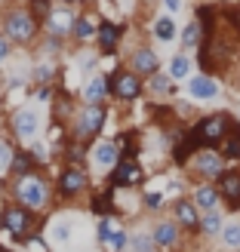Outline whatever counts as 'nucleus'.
<instances>
[{"instance_id": "20e7f679", "label": "nucleus", "mask_w": 240, "mask_h": 252, "mask_svg": "<svg viewBox=\"0 0 240 252\" xmlns=\"http://www.w3.org/2000/svg\"><path fill=\"white\" fill-rule=\"evenodd\" d=\"M105 120H108L105 105H83L77 111V117H74V138L83 145L99 142V132H102Z\"/></svg>"}, {"instance_id": "4468645a", "label": "nucleus", "mask_w": 240, "mask_h": 252, "mask_svg": "<svg viewBox=\"0 0 240 252\" xmlns=\"http://www.w3.org/2000/svg\"><path fill=\"white\" fill-rule=\"evenodd\" d=\"M40 129V111L37 108H19L12 114V132L19 138H34Z\"/></svg>"}, {"instance_id": "f8f14e48", "label": "nucleus", "mask_w": 240, "mask_h": 252, "mask_svg": "<svg viewBox=\"0 0 240 252\" xmlns=\"http://www.w3.org/2000/svg\"><path fill=\"white\" fill-rule=\"evenodd\" d=\"M172 221L179 224L182 231L197 234L200 231V209L194 206V200H188V197L175 200V203H172Z\"/></svg>"}, {"instance_id": "c85d7f7f", "label": "nucleus", "mask_w": 240, "mask_h": 252, "mask_svg": "<svg viewBox=\"0 0 240 252\" xmlns=\"http://www.w3.org/2000/svg\"><path fill=\"white\" fill-rule=\"evenodd\" d=\"M219 154L225 160H240V123L234 126V129L222 138V145H219Z\"/></svg>"}, {"instance_id": "f704fd0d", "label": "nucleus", "mask_w": 240, "mask_h": 252, "mask_svg": "<svg viewBox=\"0 0 240 252\" xmlns=\"http://www.w3.org/2000/svg\"><path fill=\"white\" fill-rule=\"evenodd\" d=\"M71 234H74L71 221H59V224H53V240H56V243H68Z\"/></svg>"}, {"instance_id": "37998d69", "label": "nucleus", "mask_w": 240, "mask_h": 252, "mask_svg": "<svg viewBox=\"0 0 240 252\" xmlns=\"http://www.w3.org/2000/svg\"><path fill=\"white\" fill-rule=\"evenodd\" d=\"M237 123H240V114H237Z\"/></svg>"}, {"instance_id": "6ab92c4d", "label": "nucleus", "mask_w": 240, "mask_h": 252, "mask_svg": "<svg viewBox=\"0 0 240 252\" xmlns=\"http://www.w3.org/2000/svg\"><path fill=\"white\" fill-rule=\"evenodd\" d=\"M108 95L111 93H108V77L105 74H93V77L83 83V90H80L83 105H102Z\"/></svg>"}, {"instance_id": "393cba45", "label": "nucleus", "mask_w": 240, "mask_h": 252, "mask_svg": "<svg viewBox=\"0 0 240 252\" xmlns=\"http://www.w3.org/2000/svg\"><path fill=\"white\" fill-rule=\"evenodd\" d=\"M151 31H154V37H157L160 43H172V37L179 34V28H175V19H172V16H167V12L154 19V25H151Z\"/></svg>"}, {"instance_id": "f03ea898", "label": "nucleus", "mask_w": 240, "mask_h": 252, "mask_svg": "<svg viewBox=\"0 0 240 252\" xmlns=\"http://www.w3.org/2000/svg\"><path fill=\"white\" fill-rule=\"evenodd\" d=\"M0 34L6 37L9 43H31L34 37H37V31H40V25L34 22V16L28 12V6H6L3 9V16H0Z\"/></svg>"}, {"instance_id": "ea45409f", "label": "nucleus", "mask_w": 240, "mask_h": 252, "mask_svg": "<svg viewBox=\"0 0 240 252\" xmlns=\"http://www.w3.org/2000/svg\"><path fill=\"white\" fill-rule=\"evenodd\" d=\"M9 49H12V43L6 40L3 34H0V62H6V59H9Z\"/></svg>"}, {"instance_id": "e433bc0d", "label": "nucleus", "mask_w": 240, "mask_h": 252, "mask_svg": "<svg viewBox=\"0 0 240 252\" xmlns=\"http://www.w3.org/2000/svg\"><path fill=\"white\" fill-rule=\"evenodd\" d=\"M142 203H145L148 209H157V206L163 203V194H157V191H148V194L142 197Z\"/></svg>"}, {"instance_id": "dca6fc26", "label": "nucleus", "mask_w": 240, "mask_h": 252, "mask_svg": "<svg viewBox=\"0 0 240 252\" xmlns=\"http://www.w3.org/2000/svg\"><path fill=\"white\" fill-rule=\"evenodd\" d=\"M219 197L228 203V209H240V169H225L219 179Z\"/></svg>"}, {"instance_id": "a878e982", "label": "nucleus", "mask_w": 240, "mask_h": 252, "mask_svg": "<svg viewBox=\"0 0 240 252\" xmlns=\"http://www.w3.org/2000/svg\"><path fill=\"white\" fill-rule=\"evenodd\" d=\"M191 68H194L191 56H188V53H175V56L170 59V68H167V74H170L172 80H185V77H191Z\"/></svg>"}, {"instance_id": "7c9ffc66", "label": "nucleus", "mask_w": 240, "mask_h": 252, "mask_svg": "<svg viewBox=\"0 0 240 252\" xmlns=\"http://www.w3.org/2000/svg\"><path fill=\"white\" fill-rule=\"evenodd\" d=\"M56 74H59V68L53 65V62H40V65H34V80L40 86H53Z\"/></svg>"}, {"instance_id": "bb28decb", "label": "nucleus", "mask_w": 240, "mask_h": 252, "mask_svg": "<svg viewBox=\"0 0 240 252\" xmlns=\"http://www.w3.org/2000/svg\"><path fill=\"white\" fill-rule=\"evenodd\" d=\"M99 246H102L105 252H126V249H130V231H123V228H111L108 237H105V240L99 243Z\"/></svg>"}, {"instance_id": "72a5a7b5", "label": "nucleus", "mask_w": 240, "mask_h": 252, "mask_svg": "<svg viewBox=\"0 0 240 252\" xmlns=\"http://www.w3.org/2000/svg\"><path fill=\"white\" fill-rule=\"evenodd\" d=\"M222 246L225 249H240V221L222 228Z\"/></svg>"}, {"instance_id": "c756f323", "label": "nucleus", "mask_w": 240, "mask_h": 252, "mask_svg": "<svg viewBox=\"0 0 240 252\" xmlns=\"http://www.w3.org/2000/svg\"><path fill=\"white\" fill-rule=\"evenodd\" d=\"M222 216H219V209H209V212H204L200 216V234L204 237H219L222 234Z\"/></svg>"}, {"instance_id": "a19ab883", "label": "nucleus", "mask_w": 240, "mask_h": 252, "mask_svg": "<svg viewBox=\"0 0 240 252\" xmlns=\"http://www.w3.org/2000/svg\"><path fill=\"white\" fill-rule=\"evenodd\" d=\"M6 194V179H0V197Z\"/></svg>"}, {"instance_id": "6e6552de", "label": "nucleus", "mask_w": 240, "mask_h": 252, "mask_svg": "<svg viewBox=\"0 0 240 252\" xmlns=\"http://www.w3.org/2000/svg\"><path fill=\"white\" fill-rule=\"evenodd\" d=\"M56 191L62 200H74V197H83L90 191V175H86L83 166H65L59 172V182H56Z\"/></svg>"}, {"instance_id": "2eb2a0df", "label": "nucleus", "mask_w": 240, "mask_h": 252, "mask_svg": "<svg viewBox=\"0 0 240 252\" xmlns=\"http://www.w3.org/2000/svg\"><path fill=\"white\" fill-rule=\"evenodd\" d=\"M74 19L77 16H71L68 6H53V12H49V19L43 22L46 25V37H68L74 31Z\"/></svg>"}, {"instance_id": "ddd939ff", "label": "nucleus", "mask_w": 240, "mask_h": 252, "mask_svg": "<svg viewBox=\"0 0 240 252\" xmlns=\"http://www.w3.org/2000/svg\"><path fill=\"white\" fill-rule=\"evenodd\" d=\"M142 179H145V172L136 160H117V166L111 169V188H133Z\"/></svg>"}, {"instance_id": "1a4fd4ad", "label": "nucleus", "mask_w": 240, "mask_h": 252, "mask_svg": "<svg viewBox=\"0 0 240 252\" xmlns=\"http://www.w3.org/2000/svg\"><path fill=\"white\" fill-rule=\"evenodd\" d=\"M126 71H133L136 77H154V74L160 71V59H157V53L151 46H136L133 53H130V59H126Z\"/></svg>"}, {"instance_id": "f3484780", "label": "nucleus", "mask_w": 240, "mask_h": 252, "mask_svg": "<svg viewBox=\"0 0 240 252\" xmlns=\"http://www.w3.org/2000/svg\"><path fill=\"white\" fill-rule=\"evenodd\" d=\"M90 157L99 169H114L117 160H120V151H117V142H108V138H99V142L90 145Z\"/></svg>"}, {"instance_id": "79ce46f5", "label": "nucleus", "mask_w": 240, "mask_h": 252, "mask_svg": "<svg viewBox=\"0 0 240 252\" xmlns=\"http://www.w3.org/2000/svg\"><path fill=\"white\" fill-rule=\"evenodd\" d=\"M0 252H12V249H6V246H0Z\"/></svg>"}, {"instance_id": "9d476101", "label": "nucleus", "mask_w": 240, "mask_h": 252, "mask_svg": "<svg viewBox=\"0 0 240 252\" xmlns=\"http://www.w3.org/2000/svg\"><path fill=\"white\" fill-rule=\"evenodd\" d=\"M151 240H154V246L163 249V252H175L182 246V228L172 219H160L154 224V231H151Z\"/></svg>"}, {"instance_id": "58836bf2", "label": "nucleus", "mask_w": 240, "mask_h": 252, "mask_svg": "<svg viewBox=\"0 0 240 252\" xmlns=\"http://www.w3.org/2000/svg\"><path fill=\"white\" fill-rule=\"evenodd\" d=\"M163 9H167V16H175L182 9V0H163Z\"/></svg>"}, {"instance_id": "473e14b6", "label": "nucleus", "mask_w": 240, "mask_h": 252, "mask_svg": "<svg viewBox=\"0 0 240 252\" xmlns=\"http://www.w3.org/2000/svg\"><path fill=\"white\" fill-rule=\"evenodd\" d=\"M130 252H157V246L151 240V234L138 231V234H130Z\"/></svg>"}, {"instance_id": "2f4dec72", "label": "nucleus", "mask_w": 240, "mask_h": 252, "mask_svg": "<svg viewBox=\"0 0 240 252\" xmlns=\"http://www.w3.org/2000/svg\"><path fill=\"white\" fill-rule=\"evenodd\" d=\"M28 12L34 16L37 25H43L49 19V12H53V0H28Z\"/></svg>"}, {"instance_id": "aec40b11", "label": "nucleus", "mask_w": 240, "mask_h": 252, "mask_svg": "<svg viewBox=\"0 0 240 252\" xmlns=\"http://www.w3.org/2000/svg\"><path fill=\"white\" fill-rule=\"evenodd\" d=\"M37 166H40V163L31 157V151L16 148V151H12V160H9V169H6V172L12 175V179H25V175L37 172Z\"/></svg>"}, {"instance_id": "0eeeda50", "label": "nucleus", "mask_w": 240, "mask_h": 252, "mask_svg": "<svg viewBox=\"0 0 240 252\" xmlns=\"http://www.w3.org/2000/svg\"><path fill=\"white\" fill-rule=\"evenodd\" d=\"M108 93L114 95L117 102H136V98L145 93V83H142V77H136L133 71L117 68V71L108 77Z\"/></svg>"}, {"instance_id": "4be33fe9", "label": "nucleus", "mask_w": 240, "mask_h": 252, "mask_svg": "<svg viewBox=\"0 0 240 252\" xmlns=\"http://www.w3.org/2000/svg\"><path fill=\"white\" fill-rule=\"evenodd\" d=\"M99 22H102V19H99L96 12H90V9L80 12V16L74 19V31H71V37H74V40H80V43L90 40V37H96V31H99Z\"/></svg>"}, {"instance_id": "f257e3e1", "label": "nucleus", "mask_w": 240, "mask_h": 252, "mask_svg": "<svg viewBox=\"0 0 240 252\" xmlns=\"http://www.w3.org/2000/svg\"><path fill=\"white\" fill-rule=\"evenodd\" d=\"M12 200H16L19 206L31 209V212L49 206V200H53L49 179H43L40 172H31V175H25V179H16V185H12Z\"/></svg>"}, {"instance_id": "7ed1b4c3", "label": "nucleus", "mask_w": 240, "mask_h": 252, "mask_svg": "<svg viewBox=\"0 0 240 252\" xmlns=\"http://www.w3.org/2000/svg\"><path fill=\"white\" fill-rule=\"evenodd\" d=\"M0 228H3V234L12 237V243H25L28 237L37 231V216L31 209L19 206L16 200H9V203L0 206Z\"/></svg>"}, {"instance_id": "5701e85b", "label": "nucleus", "mask_w": 240, "mask_h": 252, "mask_svg": "<svg viewBox=\"0 0 240 252\" xmlns=\"http://www.w3.org/2000/svg\"><path fill=\"white\" fill-rule=\"evenodd\" d=\"M145 90L154 95V98H172V93H175V80L170 77L167 71H157L154 77H148Z\"/></svg>"}, {"instance_id": "39448f33", "label": "nucleus", "mask_w": 240, "mask_h": 252, "mask_svg": "<svg viewBox=\"0 0 240 252\" xmlns=\"http://www.w3.org/2000/svg\"><path fill=\"white\" fill-rule=\"evenodd\" d=\"M234 117L228 114V111H219V114H206V117H200L191 129H194V135L200 138V145L204 148H212V145H222V138L228 135L231 129H234Z\"/></svg>"}, {"instance_id": "c9c22d12", "label": "nucleus", "mask_w": 240, "mask_h": 252, "mask_svg": "<svg viewBox=\"0 0 240 252\" xmlns=\"http://www.w3.org/2000/svg\"><path fill=\"white\" fill-rule=\"evenodd\" d=\"M12 151H16V148H12L9 142H3V138H0V169H9V160H12Z\"/></svg>"}, {"instance_id": "cd10ccee", "label": "nucleus", "mask_w": 240, "mask_h": 252, "mask_svg": "<svg viewBox=\"0 0 240 252\" xmlns=\"http://www.w3.org/2000/svg\"><path fill=\"white\" fill-rule=\"evenodd\" d=\"M111 203H114V188H108V191H96L93 200H90V209L96 212L99 219H108L111 216Z\"/></svg>"}, {"instance_id": "b1692460", "label": "nucleus", "mask_w": 240, "mask_h": 252, "mask_svg": "<svg viewBox=\"0 0 240 252\" xmlns=\"http://www.w3.org/2000/svg\"><path fill=\"white\" fill-rule=\"evenodd\" d=\"M204 40H206L204 25H200L197 19H191V22L182 28V46H185V49H200V46H204Z\"/></svg>"}, {"instance_id": "a211bd4d", "label": "nucleus", "mask_w": 240, "mask_h": 252, "mask_svg": "<svg viewBox=\"0 0 240 252\" xmlns=\"http://www.w3.org/2000/svg\"><path fill=\"white\" fill-rule=\"evenodd\" d=\"M188 95H191L194 102H209V98H216L219 95L216 77H206V74H194V77H188Z\"/></svg>"}, {"instance_id": "412c9836", "label": "nucleus", "mask_w": 240, "mask_h": 252, "mask_svg": "<svg viewBox=\"0 0 240 252\" xmlns=\"http://www.w3.org/2000/svg\"><path fill=\"white\" fill-rule=\"evenodd\" d=\"M191 200H194V206H197V209H204V212L219 209V203H222L219 188H216V185H209V182L197 185V188H194V194H191Z\"/></svg>"}, {"instance_id": "4c0bfd02", "label": "nucleus", "mask_w": 240, "mask_h": 252, "mask_svg": "<svg viewBox=\"0 0 240 252\" xmlns=\"http://www.w3.org/2000/svg\"><path fill=\"white\" fill-rule=\"evenodd\" d=\"M37 102H49V98H53V86H37Z\"/></svg>"}, {"instance_id": "423d86ee", "label": "nucleus", "mask_w": 240, "mask_h": 252, "mask_svg": "<svg viewBox=\"0 0 240 252\" xmlns=\"http://www.w3.org/2000/svg\"><path fill=\"white\" fill-rule=\"evenodd\" d=\"M225 163H228V160L219 154V148H200L197 154L188 160V166L194 169L197 179H204V182H209V185H212V182H219V179H222Z\"/></svg>"}, {"instance_id": "9b49d317", "label": "nucleus", "mask_w": 240, "mask_h": 252, "mask_svg": "<svg viewBox=\"0 0 240 252\" xmlns=\"http://www.w3.org/2000/svg\"><path fill=\"white\" fill-rule=\"evenodd\" d=\"M120 40H123V25L111 22V19H102V22H99V31H96V46H99V53H102V56L117 53Z\"/></svg>"}]
</instances>
